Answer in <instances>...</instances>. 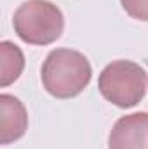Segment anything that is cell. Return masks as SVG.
<instances>
[{
	"instance_id": "cell-1",
	"label": "cell",
	"mask_w": 148,
	"mask_h": 149,
	"mask_svg": "<svg viewBox=\"0 0 148 149\" xmlns=\"http://www.w3.org/2000/svg\"><path fill=\"white\" fill-rule=\"evenodd\" d=\"M92 78L89 59L73 49H54L47 54L40 80L47 94L56 99H72L80 95Z\"/></svg>"
},
{
	"instance_id": "cell-2",
	"label": "cell",
	"mask_w": 148,
	"mask_h": 149,
	"mask_svg": "<svg viewBox=\"0 0 148 149\" xmlns=\"http://www.w3.org/2000/svg\"><path fill=\"white\" fill-rule=\"evenodd\" d=\"M12 26L28 45H51L65 31V16L49 0H26L16 9Z\"/></svg>"
},
{
	"instance_id": "cell-3",
	"label": "cell",
	"mask_w": 148,
	"mask_h": 149,
	"mask_svg": "<svg viewBox=\"0 0 148 149\" xmlns=\"http://www.w3.org/2000/svg\"><path fill=\"white\" fill-rule=\"evenodd\" d=\"M147 71L129 59L111 61L98 78L101 95L117 108L129 109L140 104L147 94Z\"/></svg>"
},
{
	"instance_id": "cell-4",
	"label": "cell",
	"mask_w": 148,
	"mask_h": 149,
	"mask_svg": "<svg viewBox=\"0 0 148 149\" xmlns=\"http://www.w3.org/2000/svg\"><path fill=\"white\" fill-rule=\"evenodd\" d=\"M108 149H148V113L120 116L110 130Z\"/></svg>"
},
{
	"instance_id": "cell-5",
	"label": "cell",
	"mask_w": 148,
	"mask_h": 149,
	"mask_svg": "<svg viewBox=\"0 0 148 149\" xmlns=\"http://www.w3.org/2000/svg\"><path fill=\"white\" fill-rule=\"evenodd\" d=\"M28 130V111L25 104L11 95H0V142L2 146H9L19 141Z\"/></svg>"
},
{
	"instance_id": "cell-6",
	"label": "cell",
	"mask_w": 148,
	"mask_h": 149,
	"mask_svg": "<svg viewBox=\"0 0 148 149\" xmlns=\"http://www.w3.org/2000/svg\"><path fill=\"white\" fill-rule=\"evenodd\" d=\"M25 70V54L23 50L9 42H0V87L5 88L14 83Z\"/></svg>"
},
{
	"instance_id": "cell-7",
	"label": "cell",
	"mask_w": 148,
	"mask_h": 149,
	"mask_svg": "<svg viewBox=\"0 0 148 149\" xmlns=\"http://www.w3.org/2000/svg\"><path fill=\"white\" fill-rule=\"evenodd\" d=\"M120 5L132 19L148 23V0H120Z\"/></svg>"
}]
</instances>
